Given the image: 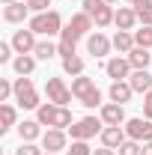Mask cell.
I'll use <instances>...</instances> for the list:
<instances>
[{
	"label": "cell",
	"instance_id": "6da1fadb",
	"mask_svg": "<svg viewBox=\"0 0 152 155\" xmlns=\"http://www.w3.org/2000/svg\"><path fill=\"white\" fill-rule=\"evenodd\" d=\"M36 122L42 125H51V128H69L75 119H72V110L69 107H63V104H42L36 110Z\"/></svg>",
	"mask_w": 152,
	"mask_h": 155
},
{
	"label": "cell",
	"instance_id": "7a4b0ae2",
	"mask_svg": "<svg viewBox=\"0 0 152 155\" xmlns=\"http://www.w3.org/2000/svg\"><path fill=\"white\" fill-rule=\"evenodd\" d=\"M36 36H57V33H63V18H60V12H54V9H48V12H39V15H33L30 18V24H27Z\"/></svg>",
	"mask_w": 152,
	"mask_h": 155
},
{
	"label": "cell",
	"instance_id": "3957f363",
	"mask_svg": "<svg viewBox=\"0 0 152 155\" xmlns=\"http://www.w3.org/2000/svg\"><path fill=\"white\" fill-rule=\"evenodd\" d=\"M72 96L84 107H98L101 104V93H98V87L93 84V78H87V75H78L72 81Z\"/></svg>",
	"mask_w": 152,
	"mask_h": 155
},
{
	"label": "cell",
	"instance_id": "277c9868",
	"mask_svg": "<svg viewBox=\"0 0 152 155\" xmlns=\"http://www.w3.org/2000/svg\"><path fill=\"white\" fill-rule=\"evenodd\" d=\"M15 101H18V107H24V110H39L42 107L39 104V93H36V87H33L30 78H18L15 81Z\"/></svg>",
	"mask_w": 152,
	"mask_h": 155
},
{
	"label": "cell",
	"instance_id": "5b68a950",
	"mask_svg": "<svg viewBox=\"0 0 152 155\" xmlns=\"http://www.w3.org/2000/svg\"><path fill=\"white\" fill-rule=\"evenodd\" d=\"M84 6V12L95 21V27H107V24H114V9H111V3L107 0H84L81 3Z\"/></svg>",
	"mask_w": 152,
	"mask_h": 155
},
{
	"label": "cell",
	"instance_id": "8992f818",
	"mask_svg": "<svg viewBox=\"0 0 152 155\" xmlns=\"http://www.w3.org/2000/svg\"><path fill=\"white\" fill-rule=\"evenodd\" d=\"M101 125H104L101 116H98V119H95V116H84V119H78V122L69 125V134H72V140H90V137L104 131Z\"/></svg>",
	"mask_w": 152,
	"mask_h": 155
},
{
	"label": "cell",
	"instance_id": "52a82bcc",
	"mask_svg": "<svg viewBox=\"0 0 152 155\" xmlns=\"http://www.w3.org/2000/svg\"><path fill=\"white\" fill-rule=\"evenodd\" d=\"M45 96H48V101L51 104H69L72 101V87H66V81L63 78H48L45 81Z\"/></svg>",
	"mask_w": 152,
	"mask_h": 155
},
{
	"label": "cell",
	"instance_id": "ba28073f",
	"mask_svg": "<svg viewBox=\"0 0 152 155\" xmlns=\"http://www.w3.org/2000/svg\"><path fill=\"white\" fill-rule=\"evenodd\" d=\"M125 134L131 137V140H137V143H149L152 140V119H146V116H137V119H125Z\"/></svg>",
	"mask_w": 152,
	"mask_h": 155
},
{
	"label": "cell",
	"instance_id": "9c48e42d",
	"mask_svg": "<svg viewBox=\"0 0 152 155\" xmlns=\"http://www.w3.org/2000/svg\"><path fill=\"white\" fill-rule=\"evenodd\" d=\"M36 33L27 27V30H15V36H12V48H15V54H33L36 51Z\"/></svg>",
	"mask_w": 152,
	"mask_h": 155
},
{
	"label": "cell",
	"instance_id": "30bf717a",
	"mask_svg": "<svg viewBox=\"0 0 152 155\" xmlns=\"http://www.w3.org/2000/svg\"><path fill=\"white\" fill-rule=\"evenodd\" d=\"M104 72H107V78H114V81H125V78H131V63H128V57H114L104 63Z\"/></svg>",
	"mask_w": 152,
	"mask_h": 155
},
{
	"label": "cell",
	"instance_id": "8fae6325",
	"mask_svg": "<svg viewBox=\"0 0 152 155\" xmlns=\"http://www.w3.org/2000/svg\"><path fill=\"white\" fill-rule=\"evenodd\" d=\"M98 137H101V146H107V149H119V146L128 140V134H125L122 125H104V131Z\"/></svg>",
	"mask_w": 152,
	"mask_h": 155
},
{
	"label": "cell",
	"instance_id": "7c38bea8",
	"mask_svg": "<svg viewBox=\"0 0 152 155\" xmlns=\"http://www.w3.org/2000/svg\"><path fill=\"white\" fill-rule=\"evenodd\" d=\"M42 149L45 152H60L66 149V128H48L42 134Z\"/></svg>",
	"mask_w": 152,
	"mask_h": 155
},
{
	"label": "cell",
	"instance_id": "4fadbf2b",
	"mask_svg": "<svg viewBox=\"0 0 152 155\" xmlns=\"http://www.w3.org/2000/svg\"><path fill=\"white\" fill-rule=\"evenodd\" d=\"M101 122L104 125H125V107L116 104V101L101 104Z\"/></svg>",
	"mask_w": 152,
	"mask_h": 155
},
{
	"label": "cell",
	"instance_id": "5bb4252c",
	"mask_svg": "<svg viewBox=\"0 0 152 155\" xmlns=\"http://www.w3.org/2000/svg\"><path fill=\"white\" fill-rule=\"evenodd\" d=\"M111 48H114V42H111V39H107V36H101L98 30H95L93 36L87 39V51H90V54H93L95 60H98V57H104V54H107Z\"/></svg>",
	"mask_w": 152,
	"mask_h": 155
},
{
	"label": "cell",
	"instance_id": "9a60e30c",
	"mask_svg": "<svg viewBox=\"0 0 152 155\" xmlns=\"http://www.w3.org/2000/svg\"><path fill=\"white\" fill-rule=\"evenodd\" d=\"M107 96H111V101H116V104H125V101H131L134 90H131L128 81H114L111 90H107Z\"/></svg>",
	"mask_w": 152,
	"mask_h": 155
},
{
	"label": "cell",
	"instance_id": "2e32d148",
	"mask_svg": "<svg viewBox=\"0 0 152 155\" xmlns=\"http://www.w3.org/2000/svg\"><path fill=\"white\" fill-rule=\"evenodd\" d=\"M128 84H131V90L134 93H149L152 90V75H149V69H134L131 78H128Z\"/></svg>",
	"mask_w": 152,
	"mask_h": 155
},
{
	"label": "cell",
	"instance_id": "e0dca14e",
	"mask_svg": "<svg viewBox=\"0 0 152 155\" xmlns=\"http://www.w3.org/2000/svg\"><path fill=\"white\" fill-rule=\"evenodd\" d=\"M125 57H128V63H131V69H149V63H152L149 48H140V45H134Z\"/></svg>",
	"mask_w": 152,
	"mask_h": 155
},
{
	"label": "cell",
	"instance_id": "ac0fdd59",
	"mask_svg": "<svg viewBox=\"0 0 152 155\" xmlns=\"http://www.w3.org/2000/svg\"><path fill=\"white\" fill-rule=\"evenodd\" d=\"M27 12H30V6L27 3H9V6H3V18L9 21V24H18V21H24L27 18Z\"/></svg>",
	"mask_w": 152,
	"mask_h": 155
},
{
	"label": "cell",
	"instance_id": "d6986e66",
	"mask_svg": "<svg viewBox=\"0 0 152 155\" xmlns=\"http://www.w3.org/2000/svg\"><path fill=\"white\" fill-rule=\"evenodd\" d=\"M18 134H21V143H33V140L42 134V122L24 119V122H18Z\"/></svg>",
	"mask_w": 152,
	"mask_h": 155
},
{
	"label": "cell",
	"instance_id": "ffe728a7",
	"mask_svg": "<svg viewBox=\"0 0 152 155\" xmlns=\"http://www.w3.org/2000/svg\"><path fill=\"white\" fill-rule=\"evenodd\" d=\"M114 24L119 27V30H131L134 24H137V12L134 9H128V6H119L114 15Z\"/></svg>",
	"mask_w": 152,
	"mask_h": 155
},
{
	"label": "cell",
	"instance_id": "44dd1931",
	"mask_svg": "<svg viewBox=\"0 0 152 155\" xmlns=\"http://www.w3.org/2000/svg\"><path fill=\"white\" fill-rule=\"evenodd\" d=\"M93 24H95V21L90 18V15H87V12H78V15H72V21H69V27H72V30H75L78 36H87V33H90V30H93Z\"/></svg>",
	"mask_w": 152,
	"mask_h": 155
},
{
	"label": "cell",
	"instance_id": "7402d4cb",
	"mask_svg": "<svg viewBox=\"0 0 152 155\" xmlns=\"http://www.w3.org/2000/svg\"><path fill=\"white\" fill-rule=\"evenodd\" d=\"M111 42H114V48L119 51V54H128V51L134 48V33L131 30H116V36L111 39Z\"/></svg>",
	"mask_w": 152,
	"mask_h": 155
},
{
	"label": "cell",
	"instance_id": "603a6c76",
	"mask_svg": "<svg viewBox=\"0 0 152 155\" xmlns=\"http://www.w3.org/2000/svg\"><path fill=\"white\" fill-rule=\"evenodd\" d=\"M12 69H15L21 78L33 75V69H36V57H30V54H18V57L12 60Z\"/></svg>",
	"mask_w": 152,
	"mask_h": 155
},
{
	"label": "cell",
	"instance_id": "cb8c5ba5",
	"mask_svg": "<svg viewBox=\"0 0 152 155\" xmlns=\"http://www.w3.org/2000/svg\"><path fill=\"white\" fill-rule=\"evenodd\" d=\"M15 119H18L15 107H12V104H3V107H0V122H3V125H0V134H6V131L15 125Z\"/></svg>",
	"mask_w": 152,
	"mask_h": 155
},
{
	"label": "cell",
	"instance_id": "d4e9b609",
	"mask_svg": "<svg viewBox=\"0 0 152 155\" xmlns=\"http://www.w3.org/2000/svg\"><path fill=\"white\" fill-rule=\"evenodd\" d=\"M134 12H137V21H140V24L152 27V0H140V3H134Z\"/></svg>",
	"mask_w": 152,
	"mask_h": 155
},
{
	"label": "cell",
	"instance_id": "484cf974",
	"mask_svg": "<svg viewBox=\"0 0 152 155\" xmlns=\"http://www.w3.org/2000/svg\"><path fill=\"white\" fill-rule=\"evenodd\" d=\"M54 54H57V45H54L51 39L39 42V45H36V51H33V57H36V60H51Z\"/></svg>",
	"mask_w": 152,
	"mask_h": 155
},
{
	"label": "cell",
	"instance_id": "4316f807",
	"mask_svg": "<svg viewBox=\"0 0 152 155\" xmlns=\"http://www.w3.org/2000/svg\"><path fill=\"white\" fill-rule=\"evenodd\" d=\"M63 72L66 75H72V78H78V75H84V60L78 57H69V60H63Z\"/></svg>",
	"mask_w": 152,
	"mask_h": 155
},
{
	"label": "cell",
	"instance_id": "83f0119b",
	"mask_svg": "<svg viewBox=\"0 0 152 155\" xmlns=\"http://www.w3.org/2000/svg\"><path fill=\"white\" fill-rule=\"evenodd\" d=\"M134 45H140V48H152V27H140V30H134Z\"/></svg>",
	"mask_w": 152,
	"mask_h": 155
},
{
	"label": "cell",
	"instance_id": "f1b7e54d",
	"mask_svg": "<svg viewBox=\"0 0 152 155\" xmlns=\"http://www.w3.org/2000/svg\"><path fill=\"white\" fill-rule=\"evenodd\" d=\"M75 48H78V42H69V39H60V45H57V54L63 60H69V57H75Z\"/></svg>",
	"mask_w": 152,
	"mask_h": 155
},
{
	"label": "cell",
	"instance_id": "f546056e",
	"mask_svg": "<svg viewBox=\"0 0 152 155\" xmlns=\"http://www.w3.org/2000/svg\"><path fill=\"white\" fill-rule=\"evenodd\" d=\"M140 149H143V146H140L137 140H131V137H128V140H125L116 152H119V155H140Z\"/></svg>",
	"mask_w": 152,
	"mask_h": 155
},
{
	"label": "cell",
	"instance_id": "4dcf8cb0",
	"mask_svg": "<svg viewBox=\"0 0 152 155\" xmlns=\"http://www.w3.org/2000/svg\"><path fill=\"white\" fill-rule=\"evenodd\" d=\"M66 155H93V149H90L87 140H72V149H69Z\"/></svg>",
	"mask_w": 152,
	"mask_h": 155
},
{
	"label": "cell",
	"instance_id": "1f68e13d",
	"mask_svg": "<svg viewBox=\"0 0 152 155\" xmlns=\"http://www.w3.org/2000/svg\"><path fill=\"white\" fill-rule=\"evenodd\" d=\"M9 96H15V84H9L6 78L0 81V101H9Z\"/></svg>",
	"mask_w": 152,
	"mask_h": 155
},
{
	"label": "cell",
	"instance_id": "d6a6232c",
	"mask_svg": "<svg viewBox=\"0 0 152 155\" xmlns=\"http://www.w3.org/2000/svg\"><path fill=\"white\" fill-rule=\"evenodd\" d=\"M27 6H30V12H48V6H51V0H24Z\"/></svg>",
	"mask_w": 152,
	"mask_h": 155
},
{
	"label": "cell",
	"instance_id": "836d02e7",
	"mask_svg": "<svg viewBox=\"0 0 152 155\" xmlns=\"http://www.w3.org/2000/svg\"><path fill=\"white\" fill-rule=\"evenodd\" d=\"M12 51H15L12 42H0V63H9L12 60Z\"/></svg>",
	"mask_w": 152,
	"mask_h": 155
},
{
	"label": "cell",
	"instance_id": "e575fe53",
	"mask_svg": "<svg viewBox=\"0 0 152 155\" xmlns=\"http://www.w3.org/2000/svg\"><path fill=\"white\" fill-rule=\"evenodd\" d=\"M15 155H45V152H42L39 146H33V143H21V149Z\"/></svg>",
	"mask_w": 152,
	"mask_h": 155
},
{
	"label": "cell",
	"instance_id": "d590c367",
	"mask_svg": "<svg viewBox=\"0 0 152 155\" xmlns=\"http://www.w3.org/2000/svg\"><path fill=\"white\" fill-rule=\"evenodd\" d=\"M143 116H146V119H152V90L143 96Z\"/></svg>",
	"mask_w": 152,
	"mask_h": 155
},
{
	"label": "cell",
	"instance_id": "8d00e7d4",
	"mask_svg": "<svg viewBox=\"0 0 152 155\" xmlns=\"http://www.w3.org/2000/svg\"><path fill=\"white\" fill-rule=\"evenodd\" d=\"M93 155H116V149H107V146H101V149H93Z\"/></svg>",
	"mask_w": 152,
	"mask_h": 155
},
{
	"label": "cell",
	"instance_id": "74e56055",
	"mask_svg": "<svg viewBox=\"0 0 152 155\" xmlns=\"http://www.w3.org/2000/svg\"><path fill=\"white\" fill-rule=\"evenodd\" d=\"M140 155H152V140H149V143H143V149H140Z\"/></svg>",
	"mask_w": 152,
	"mask_h": 155
},
{
	"label": "cell",
	"instance_id": "f35d334b",
	"mask_svg": "<svg viewBox=\"0 0 152 155\" xmlns=\"http://www.w3.org/2000/svg\"><path fill=\"white\" fill-rule=\"evenodd\" d=\"M9 3H15V0H3V6H9Z\"/></svg>",
	"mask_w": 152,
	"mask_h": 155
},
{
	"label": "cell",
	"instance_id": "ab89813d",
	"mask_svg": "<svg viewBox=\"0 0 152 155\" xmlns=\"http://www.w3.org/2000/svg\"><path fill=\"white\" fill-rule=\"evenodd\" d=\"M128 3H131V6H134V3H140V0H128Z\"/></svg>",
	"mask_w": 152,
	"mask_h": 155
},
{
	"label": "cell",
	"instance_id": "60d3db41",
	"mask_svg": "<svg viewBox=\"0 0 152 155\" xmlns=\"http://www.w3.org/2000/svg\"><path fill=\"white\" fill-rule=\"evenodd\" d=\"M45 155H57V152H45Z\"/></svg>",
	"mask_w": 152,
	"mask_h": 155
},
{
	"label": "cell",
	"instance_id": "b9f144b4",
	"mask_svg": "<svg viewBox=\"0 0 152 155\" xmlns=\"http://www.w3.org/2000/svg\"><path fill=\"white\" fill-rule=\"evenodd\" d=\"M107 3H116V0H107Z\"/></svg>",
	"mask_w": 152,
	"mask_h": 155
}]
</instances>
